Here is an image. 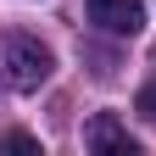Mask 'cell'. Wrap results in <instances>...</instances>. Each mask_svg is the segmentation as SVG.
Masks as SVG:
<instances>
[{"label": "cell", "instance_id": "1", "mask_svg": "<svg viewBox=\"0 0 156 156\" xmlns=\"http://www.w3.org/2000/svg\"><path fill=\"white\" fill-rule=\"evenodd\" d=\"M50 73H56L50 45H39L34 34H0V84H6V89L34 95Z\"/></svg>", "mask_w": 156, "mask_h": 156}, {"label": "cell", "instance_id": "4", "mask_svg": "<svg viewBox=\"0 0 156 156\" xmlns=\"http://www.w3.org/2000/svg\"><path fill=\"white\" fill-rule=\"evenodd\" d=\"M0 151H39V140H34V134H23V128H17V134H6V140H0Z\"/></svg>", "mask_w": 156, "mask_h": 156}, {"label": "cell", "instance_id": "5", "mask_svg": "<svg viewBox=\"0 0 156 156\" xmlns=\"http://www.w3.org/2000/svg\"><path fill=\"white\" fill-rule=\"evenodd\" d=\"M140 117H151V123H156V78L140 89Z\"/></svg>", "mask_w": 156, "mask_h": 156}, {"label": "cell", "instance_id": "2", "mask_svg": "<svg viewBox=\"0 0 156 156\" xmlns=\"http://www.w3.org/2000/svg\"><path fill=\"white\" fill-rule=\"evenodd\" d=\"M84 11L101 34H117V39H134L145 28V0H84Z\"/></svg>", "mask_w": 156, "mask_h": 156}, {"label": "cell", "instance_id": "3", "mask_svg": "<svg viewBox=\"0 0 156 156\" xmlns=\"http://www.w3.org/2000/svg\"><path fill=\"white\" fill-rule=\"evenodd\" d=\"M84 145H89V151H123V156L140 151V140H134V134L117 123L112 112H95L89 123H84Z\"/></svg>", "mask_w": 156, "mask_h": 156}]
</instances>
